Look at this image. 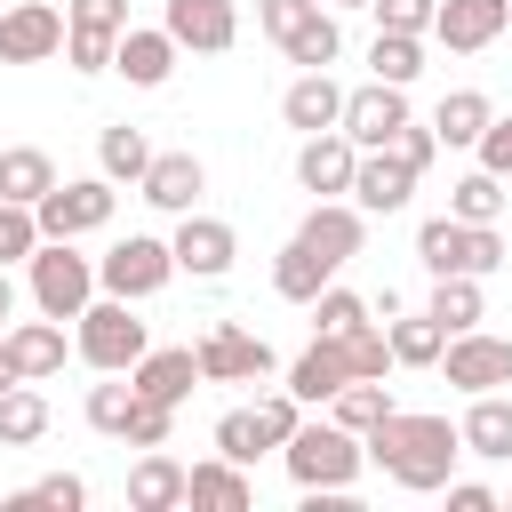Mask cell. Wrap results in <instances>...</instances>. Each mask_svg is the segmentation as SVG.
<instances>
[{"instance_id": "5b68a950", "label": "cell", "mask_w": 512, "mask_h": 512, "mask_svg": "<svg viewBox=\"0 0 512 512\" xmlns=\"http://www.w3.org/2000/svg\"><path fill=\"white\" fill-rule=\"evenodd\" d=\"M112 208H120V184L96 168V176H56L40 200H32V216H40V240H80V232H104L112 224Z\"/></svg>"}, {"instance_id": "5bb4252c", "label": "cell", "mask_w": 512, "mask_h": 512, "mask_svg": "<svg viewBox=\"0 0 512 512\" xmlns=\"http://www.w3.org/2000/svg\"><path fill=\"white\" fill-rule=\"evenodd\" d=\"M400 120H416L408 112V88H392V80H368V88H344V136L360 144V152H376V144H392V128Z\"/></svg>"}, {"instance_id": "484cf974", "label": "cell", "mask_w": 512, "mask_h": 512, "mask_svg": "<svg viewBox=\"0 0 512 512\" xmlns=\"http://www.w3.org/2000/svg\"><path fill=\"white\" fill-rule=\"evenodd\" d=\"M184 504H224V512H248V504H256V480H248V464L208 456V464H184Z\"/></svg>"}, {"instance_id": "c3c4849f", "label": "cell", "mask_w": 512, "mask_h": 512, "mask_svg": "<svg viewBox=\"0 0 512 512\" xmlns=\"http://www.w3.org/2000/svg\"><path fill=\"white\" fill-rule=\"evenodd\" d=\"M472 152H480V168H488V176H504V184H512V112H496V120L480 128V144H472Z\"/></svg>"}, {"instance_id": "ffe728a7", "label": "cell", "mask_w": 512, "mask_h": 512, "mask_svg": "<svg viewBox=\"0 0 512 512\" xmlns=\"http://www.w3.org/2000/svg\"><path fill=\"white\" fill-rule=\"evenodd\" d=\"M136 192H144L160 216H184V208H200L208 168H200V152H152V168L136 176Z\"/></svg>"}, {"instance_id": "7c38bea8", "label": "cell", "mask_w": 512, "mask_h": 512, "mask_svg": "<svg viewBox=\"0 0 512 512\" xmlns=\"http://www.w3.org/2000/svg\"><path fill=\"white\" fill-rule=\"evenodd\" d=\"M360 216H400L408 200H416V168L392 152V144H376V152H360L352 160V192H344Z\"/></svg>"}, {"instance_id": "8fae6325", "label": "cell", "mask_w": 512, "mask_h": 512, "mask_svg": "<svg viewBox=\"0 0 512 512\" xmlns=\"http://www.w3.org/2000/svg\"><path fill=\"white\" fill-rule=\"evenodd\" d=\"M168 256H176V272H192V280H224V272H232V256H240V232H232L224 216L184 208V216H176V232H168Z\"/></svg>"}, {"instance_id": "2e32d148", "label": "cell", "mask_w": 512, "mask_h": 512, "mask_svg": "<svg viewBox=\"0 0 512 512\" xmlns=\"http://www.w3.org/2000/svg\"><path fill=\"white\" fill-rule=\"evenodd\" d=\"M504 24H512V0H440L432 8V40L448 56H480L488 40H504Z\"/></svg>"}, {"instance_id": "7dc6e473", "label": "cell", "mask_w": 512, "mask_h": 512, "mask_svg": "<svg viewBox=\"0 0 512 512\" xmlns=\"http://www.w3.org/2000/svg\"><path fill=\"white\" fill-rule=\"evenodd\" d=\"M368 8H376V32H432L440 0H368Z\"/></svg>"}, {"instance_id": "d6a6232c", "label": "cell", "mask_w": 512, "mask_h": 512, "mask_svg": "<svg viewBox=\"0 0 512 512\" xmlns=\"http://www.w3.org/2000/svg\"><path fill=\"white\" fill-rule=\"evenodd\" d=\"M96 168H104L112 184H136V176L152 168V136H144V128H128V120H112V128L96 136Z\"/></svg>"}, {"instance_id": "db71d44e", "label": "cell", "mask_w": 512, "mask_h": 512, "mask_svg": "<svg viewBox=\"0 0 512 512\" xmlns=\"http://www.w3.org/2000/svg\"><path fill=\"white\" fill-rule=\"evenodd\" d=\"M320 8H336V16H344V8H368V0H320Z\"/></svg>"}, {"instance_id": "f907efd6", "label": "cell", "mask_w": 512, "mask_h": 512, "mask_svg": "<svg viewBox=\"0 0 512 512\" xmlns=\"http://www.w3.org/2000/svg\"><path fill=\"white\" fill-rule=\"evenodd\" d=\"M448 512H496V488H488V480H456V472H448Z\"/></svg>"}, {"instance_id": "f35d334b", "label": "cell", "mask_w": 512, "mask_h": 512, "mask_svg": "<svg viewBox=\"0 0 512 512\" xmlns=\"http://www.w3.org/2000/svg\"><path fill=\"white\" fill-rule=\"evenodd\" d=\"M368 320H376L368 296H352V288H336V280L312 296V328H320V336H352V328H368Z\"/></svg>"}, {"instance_id": "6da1fadb", "label": "cell", "mask_w": 512, "mask_h": 512, "mask_svg": "<svg viewBox=\"0 0 512 512\" xmlns=\"http://www.w3.org/2000/svg\"><path fill=\"white\" fill-rule=\"evenodd\" d=\"M360 448H368V464H384V480L408 488V496L448 488V472H456V456H464V440H456L448 416H408V408H384V416L360 432Z\"/></svg>"}, {"instance_id": "11a10c76", "label": "cell", "mask_w": 512, "mask_h": 512, "mask_svg": "<svg viewBox=\"0 0 512 512\" xmlns=\"http://www.w3.org/2000/svg\"><path fill=\"white\" fill-rule=\"evenodd\" d=\"M496 504H504V512H512V496H496Z\"/></svg>"}, {"instance_id": "1f68e13d", "label": "cell", "mask_w": 512, "mask_h": 512, "mask_svg": "<svg viewBox=\"0 0 512 512\" xmlns=\"http://www.w3.org/2000/svg\"><path fill=\"white\" fill-rule=\"evenodd\" d=\"M32 440H48V400H40V384L24 376V384L0 392V448H32Z\"/></svg>"}, {"instance_id": "8d00e7d4", "label": "cell", "mask_w": 512, "mask_h": 512, "mask_svg": "<svg viewBox=\"0 0 512 512\" xmlns=\"http://www.w3.org/2000/svg\"><path fill=\"white\" fill-rule=\"evenodd\" d=\"M448 216H456V224H496V216H504V176H488V168L456 176V184H448Z\"/></svg>"}, {"instance_id": "f5cc1de1", "label": "cell", "mask_w": 512, "mask_h": 512, "mask_svg": "<svg viewBox=\"0 0 512 512\" xmlns=\"http://www.w3.org/2000/svg\"><path fill=\"white\" fill-rule=\"evenodd\" d=\"M16 320V280H8V264H0V328Z\"/></svg>"}, {"instance_id": "e0dca14e", "label": "cell", "mask_w": 512, "mask_h": 512, "mask_svg": "<svg viewBox=\"0 0 512 512\" xmlns=\"http://www.w3.org/2000/svg\"><path fill=\"white\" fill-rule=\"evenodd\" d=\"M352 160H360V144H352L344 128H320V136L296 144V184H304L312 200H344V192H352Z\"/></svg>"}, {"instance_id": "83f0119b", "label": "cell", "mask_w": 512, "mask_h": 512, "mask_svg": "<svg viewBox=\"0 0 512 512\" xmlns=\"http://www.w3.org/2000/svg\"><path fill=\"white\" fill-rule=\"evenodd\" d=\"M328 280H336V264H328L320 248H304V240H288V248L272 256V296H280V304H312Z\"/></svg>"}, {"instance_id": "cb8c5ba5", "label": "cell", "mask_w": 512, "mask_h": 512, "mask_svg": "<svg viewBox=\"0 0 512 512\" xmlns=\"http://www.w3.org/2000/svg\"><path fill=\"white\" fill-rule=\"evenodd\" d=\"M456 440H464V456H480V464H512V400H504V392H472Z\"/></svg>"}, {"instance_id": "52a82bcc", "label": "cell", "mask_w": 512, "mask_h": 512, "mask_svg": "<svg viewBox=\"0 0 512 512\" xmlns=\"http://www.w3.org/2000/svg\"><path fill=\"white\" fill-rule=\"evenodd\" d=\"M168 280H176V256H168V240H160V232H128V240H112V248L96 256V288H104V296L152 304Z\"/></svg>"}, {"instance_id": "681fc988", "label": "cell", "mask_w": 512, "mask_h": 512, "mask_svg": "<svg viewBox=\"0 0 512 512\" xmlns=\"http://www.w3.org/2000/svg\"><path fill=\"white\" fill-rule=\"evenodd\" d=\"M304 8H312V0H256V32L280 48V40H288V24H296Z\"/></svg>"}, {"instance_id": "7402d4cb", "label": "cell", "mask_w": 512, "mask_h": 512, "mask_svg": "<svg viewBox=\"0 0 512 512\" xmlns=\"http://www.w3.org/2000/svg\"><path fill=\"white\" fill-rule=\"evenodd\" d=\"M336 384H352V360H344V336H312L296 360H288V392L304 400V408H328L336 400Z\"/></svg>"}, {"instance_id": "603a6c76", "label": "cell", "mask_w": 512, "mask_h": 512, "mask_svg": "<svg viewBox=\"0 0 512 512\" xmlns=\"http://www.w3.org/2000/svg\"><path fill=\"white\" fill-rule=\"evenodd\" d=\"M280 120H288L296 136H320V128L344 120V88H336L328 72H296V80L280 88Z\"/></svg>"}, {"instance_id": "b9f144b4", "label": "cell", "mask_w": 512, "mask_h": 512, "mask_svg": "<svg viewBox=\"0 0 512 512\" xmlns=\"http://www.w3.org/2000/svg\"><path fill=\"white\" fill-rule=\"evenodd\" d=\"M168 432H176V408L136 392V400H128V424H120V440H128V448H168Z\"/></svg>"}, {"instance_id": "4316f807", "label": "cell", "mask_w": 512, "mask_h": 512, "mask_svg": "<svg viewBox=\"0 0 512 512\" xmlns=\"http://www.w3.org/2000/svg\"><path fill=\"white\" fill-rule=\"evenodd\" d=\"M128 504H136V512H176V504H184V464H176L168 448H144V456L128 464Z\"/></svg>"}, {"instance_id": "bcb514c9", "label": "cell", "mask_w": 512, "mask_h": 512, "mask_svg": "<svg viewBox=\"0 0 512 512\" xmlns=\"http://www.w3.org/2000/svg\"><path fill=\"white\" fill-rule=\"evenodd\" d=\"M392 152H400V160L424 176V168L440 160V136H432V120H400V128H392Z\"/></svg>"}, {"instance_id": "8992f818", "label": "cell", "mask_w": 512, "mask_h": 512, "mask_svg": "<svg viewBox=\"0 0 512 512\" xmlns=\"http://www.w3.org/2000/svg\"><path fill=\"white\" fill-rule=\"evenodd\" d=\"M24 272H32V304H40L48 320H80L88 296H96V256H80L72 240H40V248L24 256Z\"/></svg>"}, {"instance_id": "30bf717a", "label": "cell", "mask_w": 512, "mask_h": 512, "mask_svg": "<svg viewBox=\"0 0 512 512\" xmlns=\"http://www.w3.org/2000/svg\"><path fill=\"white\" fill-rule=\"evenodd\" d=\"M440 368H448V384H456L464 400H472V392H504V384H512V336L464 328V336L440 344Z\"/></svg>"}, {"instance_id": "4fadbf2b", "label": "cell", "mask_w": 512, "mask_h": 512, "mask_svg": "<svg viewBox=\"0 0 512 512\" xmlns=\"http://www.w3.org/2000/svg\"><path fill=\"white\" fill-rule=\"evenodd\" d=\"M160 32L176 48H192V56H224L240 40V8L232 0H168L160 8Z\"/></svg>"}, {"instance_id": "816d5d0a", "label": "cell", "mask_w": 512, "mask_h": 512, "mask_svg": "<svg viewBox=\"0 0 512 512\" xmlns=\"http://www.w3.org/2000/svg\"><path fill=\"white\" fill-rule=\"evenodd\" d=\"M8 384H24V368H16V352H8V336H0V392Z\"/></svg>"}, {"instance_id": "d4e9b609", "label": "cell", "mask_w": 512, "mask_h": 512, "mask_svg": "<svg viewBox=\"0 0 512 512\" xmlns=\"http://www.w3.org/2000/svg\"><path fill=\"white\" fill-rule=\"evenodd\" d=\"M280 56H288V64H304V72H328V64L344 56V24H336V8H320V0H312V8L288 24Z\"/></svg>"}, {"instance_id": "ee69618b", "label": "cell", "mask_w": 512, "mask_h": 512, "mask_svg": "<svg viewBox=\"0 0 512 512\" xmlns=\"http://www.w3.org/2000/svg\"><path fill=\"white\" fill-rule=\"evenodd\" d=\"M128 400H136V384H88V424H96L104 440H120V424H128Z\"/></svg>"}, {"instance_id": "3957f363", "label": "cell", "mask_w": 512, "mask_h": 512, "mask_svg": "<svg viewBox=\"0 0 512 512\" xmlns=\"http://www.w3.org/2000/svg\"><path fill=\"white\" fill-rule=\"evenodd\" d=\"M144 344H152V328L136 320V304L128 296H88V312L72 320V352L96 368V376H128L136 360H144Z\"/></svg>"}, {"instance_id": "e575fe53", "label": "cell", "mask_w": 512, "mask_h": 512, "mask_svg": "<svg viewBox=\"0 0 512 512\" xmlns=\"http://www.w3.org/2000/svg\"><path fill=\"white\" fill-rule=\"evenodd\" d=\"M416 72H424V32H376V40H368V80L408 88Z\"/></svg>"}, {"instance_id": "9c48e42d", "label": "cell", "mask_w": 512, "mask_h": 512, "mask_svg": "<svg viewBox=\"0 0 512 512\" xmlns=\"http://www.w3.org/2000/svg\"><path fill=\"white\" fill-rule=\"evenodd\" d=\"M192 352H200V384H264V376L280 368V360H272V344H264V336H248L240 320H216Z\"/></svg>"}, {"instance_id": "7a4b0ae2", "label": "cell", "mask_w": 512, "mask_h": 512, "mask_svg": "<svg viewBox=\"0 0 512 512\" xmlns=\"http://www.w3.org/2000/svg\"><path fill=\"white\" fill-rule=\"evenodd\" d=\"M280 464H288V480L304 488V496H344L352 480H360V464H368V448H360V432H344V424H296L288 440H280Z\"/></svg>"}, {"instance_id": "d6986e66", "label": "cell", "mask_w": 512, "mask_h": 512, "mask_svg": "<svg viewBox=\"0 0 512 512\" xmlns=\"http://www.w3.org/2000/svg\"><path fill=\"white\" fill-rule=\"evenodd\" d=\"M176 40L160 32V24H128L120 40H112V72L128 80V88H168V72H176Z\"/></svg>"}, {"instance_id": "ac0fdd59", "label": "cell", "mask_w": 512, "mask_h": 512, "mask_svg": "<svg viewBox=\"0 0 512 512\" xmlns=\"http://www.w3.org/2000/svg\"><path fill=\"white\" fill-rule=\"evenodd\" d=\"M128 384H136L144 400L184 408V400L200 392V352H192V344H144V360L128 368Z\"/></svg>"}, {"instance_id": "f546056e", "label": "cell", "mask_w": 512, "mask_h": 512, "mask_svg": "<svg viewBox=\"0 0 512 512\" xmlns=\"http://www.w3.org/2000/svg\"><path fill=\"white\" fill-rule=\"evenodd\" d=\"M424 312H432V320H440L448 336H464V328H480V320H488V288H480L472 272H440V280H432V304H424Z\"/></svg>"}, {"instance_id": "60d3db41", "label": "cell", "mask_w": 512, "mask_h": 512, "mask_svg": "<svg viewBox=\"0 0 512 512\" xmlns=\"http://www.w3.org/2000/svg\"><path fill=\"white\" fill-rule=\"evenodd\" d=\"M0 504H16V512H24V504H48V512H80V504H88V480H80V472H40L32 488H16V496H0Z\"/></svg>"}, {"instance_id": "836d02e7", "label": "cell", "mask_w": 512, "mask_h": 512, "mask_svg": "<svg viewBox=\"0 0 512 512\" xmlns=\"http://www.w3.org/2000/svg\"><path fill=\"white\" fill-rule=\"evenodd\" d=\"M48 184H56V160H48L40 144H8V152H0V200H24V208H32Z\"/></svg>"}, {"instance_id": "9a60e30c", "label": "cell", "mask_w": 512, "mask_h": 512, "mask_svg": "<svg viewBox=\"0 0 512 512\" xmlns=\"http://www.w3.org/2000/svg\"><path fill=\"white\" fill-rule=\"evenodd\" d=\"M56 48H64V8H48V0L0 8V64H48Z\"/></svg>"}, {"instance_id": "f1b7e54d", "label": "cell", "mask_w": 512, "mask_h": 512, "mask_svg": "<svg viewBox=\"0 0 512 512\" xmlns=\"http://www.w3.org/2000/svg\"><path fill=\"white\" fill-rule=\"evenodd\" d=\"M0 336H8V352H16V368H24L32 384L64 368V320H48V312H40V320H8Z\"/></svg>"}, {"instance_id": "277c9868", "label": "cell", "mask_w": 512, "mask_h": 512, "mask_svg": "<svg viewBox=\"0 0 512 512\" xmlns=\"http://www.w3.org/2000/svg\"><path fill=\"white\" fill-rule=\"evenodd\" d=\"M416 264L440 280V272H472V280H488L496 264H504V232L496 224H456V216H424L416 224Z\"/></svg>"}, {"instance_id": "44dd1931", "label": "cell", "mask_w": 512, "mask_h": 512, "mask_svg": "<svg viewBox=\"0 0 512 512\" xmlns=\"http://www.w3.org/2000/svg\"><path fill=\"white\" fill-rule=\"evenodd\" d=\"M296 240H304V248H320V256L344 272V264L360 256V240H368V216H360L352 200H312V208H304V224H296Z\"/></svg>"}, {"instance_id": "ab89813d", "label": "cell", "mask_w": 512, "mask_h": 512, "mask_svg": "<svg viewBox=\"0 0 512 512\" xmlns=\"http://www.w3.org/2000/svg\"><path fill=\"white\" fill-rule=\"evenodd\" d=\"M272 440H264V424H256V408H224L216 416V456H232V464H256Z\"/></svg>"}, {"instance_id": "ba28073f", "label": "cell", "mask_w": 512, "mask_h": 512, "mask_svg": "<svg viewBox=\"0 0 512 512\" xmlns=\"http://www.w3.org/2000/svg\"><path fill=\"white\" fill-rule=\"evenodd\" d=\"M128 32V0H64V64L80 80L112 72V40Z\"/></svg>"}, {"instance_id": "d590c367", "label": "cell", "mask_w": 512, "mask_h": 512, "mask_svg": "<svg viewBox=\"0 0 512 512\" xmlns=\"http://www.w3.org/2000/svg\"><path fill=\"white\" fill-rule=\"evenodd\" d=\"M384 344H392V368H432L440 344H448V328L432 312H416V320H384Z\"/></svg>"}, {"instance_id": "7bdbcfd3", "label": "cell", "mask_w": 512, "mask_h": 512, "mask_svg": "<svg viewBox=\"0 0 512 512\" xmlns=\"http://www.w3.org/2000/svg\"><path fill=\"white\" fill-rule=\"evenodd\" d=\"M40 248V216L24 200H0V264H24Z\"/></svg>"}, {"instance_id": "4dcf8cb0", "label": "cell", "mask_w": 512, "mask_h": 512, "mask_svg": "<svg viewBox=\"0 0 512 512\" xmlns=\"http://www.w3.org/2000/svg\"><path fill=\"white\" fill-rule=\"evenodd\" d=\"M488 120H496V104H488L480 88H448L440 112H432V136H440V152H448V144H480Z\"/></svg>"}, {"instance_id": "74e56055", "label": "cell", "mask_w": 512, "mask_h": 512, "mask_svg": "<svg viewBox=\"0 0 512 512\" xmlns=\"http://www.w3.org/2000/svg\"><path fill=\"white\" fill-rule=\"evenodd\" d=\"M384 408H392L384 376H352V384H336V400H328V424H344V432H368Z\"/></svg>"}, {"instance_id": "f6af8a7d", "label": "cell", "mask_w": 512, "mask_h": 512, "mask_svg": "<svg viewBox=\"0 0 512 512\" xmlns=\"http://www.w3.org/2000/svg\"><path fill=\"white\" fill-rule=\"evenodd\" d=\"M256 424H264V440L280 448V440H288V432L304 424V400H296V392L280 384V392H264V400H256Z\"/></svg>"}]
</instances>
